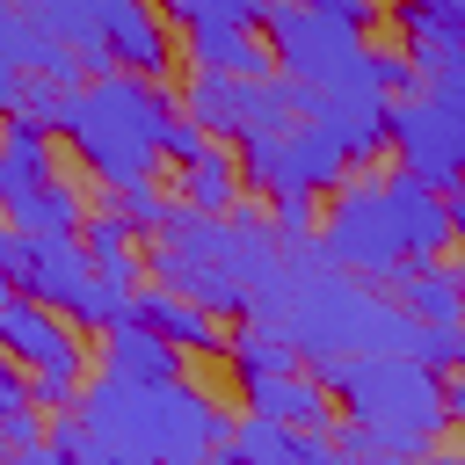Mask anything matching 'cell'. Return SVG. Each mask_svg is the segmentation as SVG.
Wrapping results in <instances>:
<instances>
[{
    "mask_svg": "<svg viewBox=\"0 0 465 465\" xmlns=\"http://www.w3.org/2000/svg\"><path fill=\"white\" fill-rule=\"evenodd\" d=\"M458 240V203L400 167H385L378 182H334L327 211L312 225V254L341 276H378L392 283L400 269H421L436 254H450Z\"/></svg>",
    "mask_w": 465,
    "mask_h": 465,
    "instance_id": "obj_1",
    "label": "cell"
},
{
    "mask_svg": "<svg viewBox=\"0 0 465 465\" xmlns=\"http://www.w3.org/2000/svg\"><path fill=\"white\" fill-rule=\"evenodd\" d=\"M320 385L334 400H349V414H334V450L341 458H363V450H378V458H421L450 429L443 378L429 363H414L407 349L320 363Z\"/></svg>",
    "mask_w": 465,
    "mask_h": 465,
    "instance_id": "obj_2",
    "label": "cell"
},
{
    "mask_svg": "<svg viewBox=\"0 0 465 465\" xmlns=\"http://www.w3.org/2000/svg\"><path fill=\"white\" fill-rule=\"evenodd\" d=\"M276 254H283V247H276V232H269V218H262L254 203H240V211H225V218H203V211L174 203V211L160 218L153 269L167 276V291L196 298L203 312L247 320L254 291L283 269Z\"/></svg>",
    "mask_w": 465,
    "mask_h": 465,
    "instance_id": "obj_3",
    "label": "cell"
},
{
    "mask_svg": "<svg viewBox=\"0 0 465 465\" xmlns=\"http://www.w3.org/2000/svg\"><path fill=\"white\" fill-rule=\"evenodd\" d=\"M167 116H174L167 80H138V73L109 65V73H87L80 87H65L58 109L44 116V131L65 138L102 189H124V182L160 174V124Z\"/></svg>",
    "mask_w": 465,
    "mask_h": 465,
    "instance_id": "obj_4",
    "label": "cell"
},
{
    "mask_svg": "<svg viewBox=\"0 0 465 465\" xmlns=\"http://www.w3.org/2000/svg\"><path fill=\"white\" fill-rule=\"evenodd\" d=\"M7 283L51 312H65L80 334H102L116 320H131V291L102 283L80 254V232H22L15 262H7Z\"/></svg>",
    "mask_w": 465,
    "mask_h": 465,
    "instance_id": "obj_5",
    "label": "cell"
},
{
    "mask_svg": "<svg viewBox=\"0 0 465 465\" xmlns=\"http://www.w3.org/2000/svg\"><path fill=\"white\" fill-rule=\"evenodd\" d=\"M262 44H269L276 73L298 80V87H363V80H371V36H356V29H341V22L312 15V7L276 0V7L262 15ZM371 87H378V80H371ZM378 94H385V87H378Z\"/></svg>",
    "mask_w": 465,
    "mask_h": 465,
    "instance_id": "obj_6",
    "label": "cell"
},
{
    "mask_svg": "<svg viewBox=\"0 0 465 465\" xmlns=\"http://www.w3.org/2000/svg\"><path fill=\"white\" fill-rule=\"evenodd\" d=\"M174 109L189 124H203V138L218 145H247V138H269L298 116V80L283 73H262V80H225V73H189V87L174 94Z\"/></svg>",
    "mask_w": 465,
    "mask_h": 465,
    "instance_id": "obj_7",
    "label": "cell"
},
{
    "mask_svg": "<svg viewBox=\"0 0 465 465\" xmlns=\"http://www.w3.org/2000/svg\"><path fill=\"white\" fill-rule=\"evenodd\" d=\"M232 160H240V182H247V189H262V196H276V189L327 196L334 182H349L341 145H334L320 124H305V116H291V124H283V131H269V138L232 145Z\"/></svg>",
    "mask_w": 465,
    "mask_h": 465,
    "instance_id": "obj_8",
    "label": "cell"
},
{
    "mask_svg": "<svg viewBox=\"0 0 465 465\" xmlns=\"http://www.w3.org/2000/svg\"><path fill=\"white\" fill-rule=\"evenodd\" d=\"M385 153H400V174L450 196L458 153H465V116L429 94H385Z\"/></svg>",
    "mask_w": 465,
    "mask_h": 465,
    "instance_id": "obj_9",
    "label": "cell"
},
{
    "mask_svg": "<svg viewBox=\"0 0 465 465\" xmlns=\"http://www.w3.org/2000/svg\"><path fill=\"white\" fill-rule=\"evenodd\" d=\"M94 44H102V73H138V80H167L174 65V22L153 0H94Z\"/></svg>",
    "mask_w": 465,
    "mask_h": 465,
    "instance_id": "obj_10",
    "label": "cell"
},
{
    "mask_svg": "<svg viewBox=\"0 0 465 465\" xmlns=\"http://www.w3.org/2000/svg\"><path fill=\"white\" fill-rule=\"evenodd\" d=\"M298 116L320 124L349 167H378L385 160V94L363 87H298Z\"/></svg>",
    "mask_w": 465,
    "mask_h": 465,
    "instance_id": "obj_11",
    "label": "cell"
},
{
    "mask_svg": "<svg viewBox=\"0 0 465 465\" xmlns=\"http://www.w3.org/2000/svg\"><path fill=\"white\" fill-rule=\"evenodd\" d=\"M0 356L22 363V371H80L87 378V349H80V327L36 298H7L0 305Z\"/></svg>",
    "mask_w": 465,
    "mask_h": 465,
    "instance_id": "obj_12",
    "label": "cell"
},
{
    "mask_svg": "<svg viewBox=\"0 0 465 465\" xmlns=\"http://www.w3.org/2000/svg\"><path fill=\"white\" fill-rule=\"evenodd\" d=\"M240 400H247V414H262L276 429H334V414H341L334 392L320 385V371H305V363H283L269 378H247Z\"/></svg>",
    "mask_w": 465,
    "mask_h": 465,
    "instance_id": "obj_13",
    "label": "cell"
},
{
    "mask_svg": "<svg viewBox=\"0 0 465 465\" xmlns=\"http://www.w3.org/2000/svg\"><path fill=\"white\" fill-rule=\"evenodd\" d=\"M131 320L138 327H153L167 349H196V356H225V334H232V320H218V312H203L196 298H182V291H131Z\"/></svg>",
    "mask_w": 465,
    "mask_h": 465,
    "instance_id": "obj_14",
    "label": "cell"
},
{
    "mask_svg": "<svg viewBox=\"0 0 465 465\" xmlns=\"http://www.w3.org/2000/svg\"><path fill=\"white\" fill-rule=\"evenodd\" d=\"M182 58H189V73H225V80H262V73H276L262 29H232V22H189V29H182Z\"/></svg>",
    "mask_w": 465,
    "mask_h": 465,
    "instance_id": "obj_15",
    "label": "cell"
},
{
    "mask_svg": "<svg viewBox=\"0 0 465 465\" xmlns=\"http://www.w3.org/2000/svg\"><path fill=\"white\" fill-rule=\"evenodd\" d=\"M167 182H174V203H189V211H203V218H225V211H240V203H247L240 160H232V145H218V138H211L189 167H174Z\"/></svg>",
    "mask_w": 465,
    "mask_h": 465,
    "instance_id": "obj_16",
    "label": "cell"
},
{
    "mask_svg": "<svg viewBox=\"0 0 465 465\" xmlns=\"http://www.w3.org/2000/svg\"><path fill=\"white\" fill-rule=\"evenodd\" d=\"M58 174V153H51V131L36 116H0V211L22 203L36 182Z\"/></svg>",
    "mask_w": 465,
    "mask_h": 465,
    "instance_id": "obj_17",
    "label": "cell"
},
{
    "mask_svg": "<svg viewBox=\"0 0 465 465\" xmlns=\"http://www.w3.org/2000/svg\"><path fill=\"white\" fill-rule=\"evenodd\" d=\"M385 298H392L414 327H458V269H450V254H436V262H421V269H400V276L385 283Z\"/></svg>",
    "mask_w": 465,
    "mask_h": 465,
    "instance_id": "obj_18",
    "label": "cell"
},
{
    "mask_svg": "<svg viewBox=\"0 0 465 465\" xmlns=\"http://www.w3.org/2000/svg\"><path fill=\"white\" fill-rule=\"evenodd\" d=\"M80 254H87V269H94L102 283H116V291H138V283H145L138 232H131L116 211H87V218H80Z\"/></svg>",
    "mask_w": 465,
    "mask_h": 465,
    "instance_id": "obj_19",
    "label": "cell"
},
{
    "mask_svg": "<svg viewBox=\"0 0 465 465\" xmlns=\"http://www.w3.org/2000/svg\"><path fill=\"white\" fill-rule=\"evenodd\" d=\"M102 371H124L138 385H167V378H182V349H167L138 320H116V327H102Z\"/></svg>",
    "mask_w": 465,
    "mask_h": 465,
    "instance_id": "obj_20",
    "label": "cell"
},
{
    "mask_svg": "<svg viewBox=\"0 0 465 465\" xmlns=\"http://www.w3.org/2000/svg\"><path fill=\"white\" fill-rule=\"evenodd\" d=\"M80 218H87V189L65 182V174H51L22 203H7V225L15 232H80Z\"/></svg>",
    "mask_w": 465,
    "mask_h": 465,
    "instance_id": "obj_21",
    "label": "cell"
},
{
    "mask_svg": "<svg viewBox=\"0 0 465 465\" xmlns=\"http://www.w3.org/2000/svg\"><path fill=\"white\" fill-rule=\"evenodd\" d=\"M225 356H232V378H240V385H247V378H269V371H283V363H298L291 341H283L276 327H262V320H247L240 334H225Z\"/></svg>",
    "mask_w": 465,
    "mask_h": 465,
    "instance_id": "obj_22",
    "label": "cell"
},
{
    "mask_svg": "<svg viewBox=\"0 0 465 465\" xmlns=\"http://www.w3.org/2000/svg\"><path fill=\"white\" fill-rule=\"evenodd\" d=\"M407 44H465V0H400Z\"/></svg>",
    "mask_w": 465,
    "mask_h": 465,
    "instance_id": "obj_23",
    "label": "cell"
},
{
    "mask_svg": "<svg viewBox=\"0 0 465 465\" xmlns=\"http://www.w3.org/2000/svg\"><path fill=\"white\" fill-rule=\"evenodd\" d=\"M109 211H116L131 232H160V218L174 211V189H167L160 174H145V182H124V189H109Z\"/></svg>",
    "mask_w": 465,
    "mask_h": 465,
    "instance_id": "obj_24",
    "label": "cell"
},
{
    "mask_svg": "<svg viewBox=\"0 0 465 465\" xmlns=\"http://www.w3.org/2000/svg\"><path fill=\"white\" fill-rule=\"evenodd\" d=\"M312 225H320V203H312L305 189H276V196H269V232H276V247H305Z\"/></svg>",
    "mask_w": 465,
    "mask_h": 465,
    "instance_id": "obj_25",
    "label": "cell"
},
{
    "mask_svg": "<svg viewBox=\"0 0 465 465\" xmlns=\"http://www.w3.org/2000/svg\"><path fill=\"white\" fill-rule=\"evenodd\" d=\"M203 145H211V138H203V124H189L182 109H174V116L160 124V167H189V160H196Z\"/></svg>",
    "mask_w": 465,
    "mask_h": 465,
    "instance_id": "obj_26",
    "label": "cell"
},
{
    "mask_svg": "<svg viewBox=\"0 0 465 465\" xmlns=\"http://www.w3.org/2000/svg\"><path fill=\"white\" fill-rule=\"evenodd\" d=\"M312 15H327V22H341V29H356V36H371L385 15H392V0H305Z\"/></svg>",
    "mask_w": 465,
    "mask_h": 465,
    "instance_id": "obj_27",
    "label": "cell"
},
{
    "mask_svg": "<svg viewBox=\"0 0 465 465\" xmlns=\"http://www.w3.org/2000/svg\"><path fill=\"white\" fill-rule=\"evenodd\" d=\"M414 363H429L436 378H450V363H458V327H414V349H407Z\"/></svg>",
    "mask_w": 465,
    "mask_h": 465,
    "instance_id": "obj_28",
    "label": "cell"
},
{
    "mask_svg": "<svg viewBox=\"0 0 465 465\" xmlns=\"http://www.w3.org/2000/svg\"><path fill=\"white\" fill-rule=\"evenodd\" d=\"M276 0H196V22H232V29H262Z\"/></svg>",
    "mask_w": 465,
    "mask_h": 465,
    "instance_id": "obj_29",
    "label": "cell"
},
{
    "mask_svg": "<svg viewBox=\"0 0 465 465\" xmlns=\"http://www.w3.org/2000/svg\"><path fill=\"white\" fill-rule=\"evenodd\" d=\"M22 407H36V400H29V371L0 356V429H7V421H15Z\"/></svg>",
    "mask_w": 465,
    "mask_h": 465,
    "instance_id": "obj_30",
    "label": "cell"
},
{
    "mask_svg": "<svg viewBox=\"0 0 465 465\" xmlns=\"http://www.w3.org/2000/svg\"><path fill=\"white\" fill-rule=\"evenodd\" d=\"M15 94H22V73L0 58V116H15Z\"/></svg>",
    "mask_w": 465,
    "mask_h": 465,
    "instance_id": "obj_31",
    "label": "cell"
},
{
    "mask_svg": "<svg viewBox=\"0 0 465 465\" xmlns=\"http://www.w3.org/2000/svg\"><path fill=\"white\" fill-rule=\"evenodd\" d=\"M7 298H15V283H7V276H0V305H7Z\"/></svg>",
    "mask_w": 465,
    "mask_h": 465,
    "instance_id": "obj_32",
    "label": "cell"
},
{
    "mask_svg": "<svg viewBox=\"0 0 465 465\" xmlns=\"http://www.w3.org/2000/svg\"><path fill=\"white\" fill-rule=\"evenodd\" d=\"M203 465H225V458H218V450H211V458H203Z\"/></svg>",
    "mask_w": 465,
    "mask_h": 465,
    "instance_id": "obj_33",
    "label": "cell"
},
{
    "mask_svg": "<svg viewBox=\"0 0 465 465\" xmlns=\"http://www.w3.org/2000/svg\"><path fill=\"white\" fill-rule=\"evenodd\" d=\"M291 7H305V0H291Z\"/></svg>",
    "mask_w": 465,
    "mask_h": 465,
    "instance_id": "obj_34",
    "label": "cell"
}]
</instances>
